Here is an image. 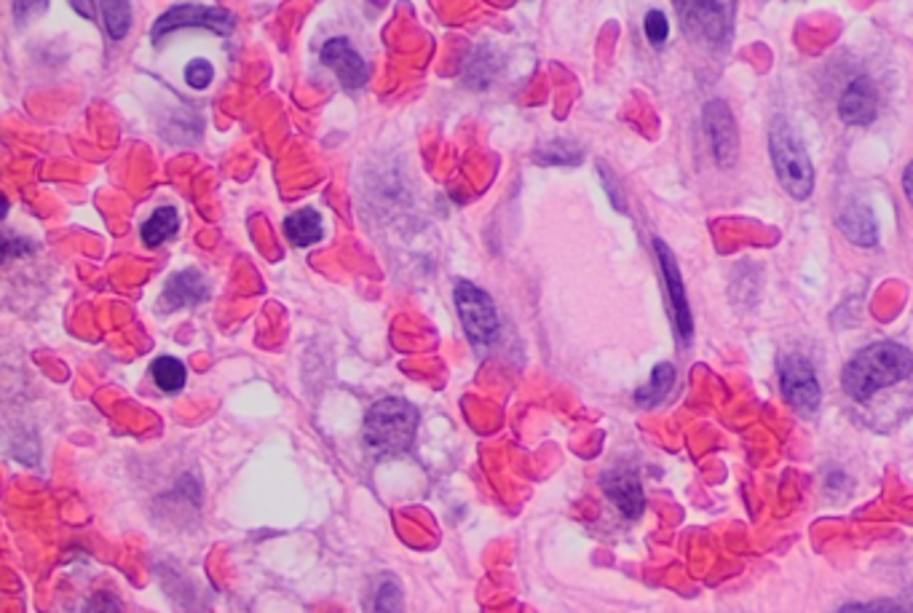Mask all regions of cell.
Returning a JSON list of instances; mask_svg holds the SVG:
<instances>
[{
  "mask_svg": "<svg viewBox=\"0 0 913 613\" xmlns=\"http://www.w3.org/2000/svg\"><path fill=\"white\" fill-rule=\"evenodd\" d=\"M913 376V354L894 341L871 343L857 356H852L841 376V387L852 400L865 402L876 391L894 387Z\"/></svg>",
  "mask_w": 913,
  "mask_h": 613,
  "instance_id": "6da1fadb",
  "label": "cell"
},
{
  "mask_svg": "<svg viewBox=\"0 0 913 613\" xmlns=\"http://www.w3.org/2000/svg\"><path fill=\"white\" fill-rule=\"evenodd\" d=\"M415 431H418V410L407 400H397V396L378 400L367 410L365 426H362L365 445L380 458L407 453Z\"/></svg>",
  "mask_w": 913,
  "mask_h": 613,
  "instance_id": "7a4b0ae2",
  "label": "cell"
},
{
  "mask_svg": "<svg viewBox=\"0 0 913 613\" xmlns=\"http://www.w3.org/2000/svg\"><path fill=\"white\" fill-rule=\"evenodd\" d=\"M769 154L782 188L793 198H799V201L809 198L812 191H815V167H812L809 154L801 145L799 134L782 115L771 124Z\"/></svg>",
  "mask_w": 913,
  "mask_h": 613,
  "instance_id": "3957f363",
  "label": "cell"
},
{
  "mask_svg": "<svg viewBox=\"0 0 913 613\" xmlns=\"http://www.w3.org/2000/svg\"><path fill=\"white\" fill-rule=\"evenodd\" d=\"M455 306H459L461 324H464L470 341L479 352L488 348L499 335V314H496L494 297L470 282H461L455 287Z\"/></svg>",
  "mask_w": 913,
  "mask_h": 613,
  "instance_id": "277c9868",
  "label": "cell"
},
{
  "mask_svg": "<svg viewBox=\"0 0 913 613\" xmlns=\"http://www.w3.org/2000/svg\"><path fill=\"white\" fill-rule=\"evenodd\" d=\"M780 389L788 405L801 416L817 413L819 402H823V389L817 383L815 367L801 354L780 356Z\"/></svg>",
  "mask_w": 913,
  "mask_h": 613,
  "instance_id": "5b68a950",
  "label": "cell"
},
{
  "mask_svg": "<svg viewBox=\"0 0 913 613\" xmlns=\"http://www.w3.org/2000/svg\"><path fill=\"white\" fill-rule=\"evenodd\" d=\"M188 25H198V27H207V30L228 35L233 27H236V16H233L231 11L218 9V5L212 9V5L180 3V5H172L167 14L158 16L150 38H154V44H161L163 35L180 30V27H188Z\"/></svg>",
  "mask_w": 913,
  "mask_h": 613,
  "instance_id": "8992f818",
  "label": "cell"
},
{
  "mask_svg": "<svg viewBox=\"0 0 913 613\" xmlns=\"http://www.w3.org/2000/svg\"><path fill=\"white\" fill-rule=\"evenodd\" d=\"M686 30L702 44L721 46L734 25V3H678Z\"/></svg>",
  "mask_w": 913,
  "mask_h": 613,
  "instance_id": "52a82bcc",
  "label": "cell"
},
{
  "mask_svg": "<svg viewBox=\"0 0 913 613\" xmlns=\"http://www.w3.org/2000/svg\"><path fill=\"white\" fill-rule=\"evenodd\" d=\"M705 132L710 137L716 161L729 167L740 156V134H737L734 115L723 99H710L705 105Z\"/></svg>",
  "mask_w": 913,
  "mask_h": 613,
  "instance_id": "ba28073f",
  "label": "cell"
},
{
  "mask_svg": "<svg viewBox=\"0 0 913 613\" xmlns=\"http://www.w3.org/2000/svg\"><path fill=\"white\" fill-rule=\"evenodd\" d=\"M654 249H657L661 273H665V282H667V292H670L672 319H675V327L683 335V341H689V338H692L694 322H692V308H689V301H686V287H683V279H681V268H678L672 249L667 247L661 238H654Z\"/></svg>",
  "mask_w": 913,
  "mask_h": 613,
  "instance_id": "9c48e42d",
  "label": "cell"
},
{
  "mask_svg": "<svg viewBox=\"0 0 913 613\" xmlns=\"http://www.w3.org/2000/svg\"><path fill=\"white\" fill-rule=\"evenodd\" d=\"M321 65L336 70L338 81L346 89H360L367 81V62L354 51L349 38H332L321 46Z\"/></svg>",
  "mask_w": 913,
  "mask_h": 613,
  "instance_id": "30bf717a",
  "label": "cell"
},
{
  "mask_svg": "<svg viewBox=\"0 0 913 613\" xmlns=\"http://www.w3.org/2000/svg\"><path fill=\"white\" fill-rule=\"evenodd\" d=\"M600 485H602V490H606L608 499L613 501V506H617L624 517L637 519L643 515L646 499H643V488L635 471L611 469L600 477Z\"/></svg>",
  "mask_w": 913,
  "mask_h": 613,
  "instance_id": "8fae6325",
  "label": "cell"
},
{
  "mask_svg": "<svg viewBox=\"0 0 913 613\" xmlns=\"http://www.w3.org/2000/svg\"><path fill=\"white\" fill-rule=\"evenodd\" d=\"M879 110V95L871 78H857L847 86V91L839 99V115L850 126H868L876 119Z\"/></svg>",
  "mask_w": 913,
  "mask_h": 613,
  "instance_id": "7c38bea8",
  "label": "cell"
},
{
  "mask_svg": "<svg viewBox=\"0 0 913 613\" xmlns=\"http://www.w3.org/2000/svg\"><path fill=\"white\" fill-rule=\"evenodd\" d=\"M207 297H209V284H207V279L202 277V271H196V268H185V271L174 273V277L169 279L167 287H163L161 303H167V306H172V308H191V306H198L202 301H207Z\"/></svg>",
  "mask_w": 913,
  "mask_h": 613,
  "instance_id": "4fadbf2b",
  "label": "cell"
},
{
  "mask_svg": "<svg viewBox=\"0 0 913 613\" xmlns=\"http://www.w3.org/2000/svg\"><path fill=\"white\" fill-rule=\"evenodd\" d=\"M836 225L839 231L850 238L857 247H876L879 244V223H876L874 209H868L865 204H850L844 212L836 218Z\"/></svg>",
  "mask_w": 913,
  "mask_h": 613,
  "instance_id": "5bb4252c",
  "label": "cell"
},
{
  "mask_svg": "<svg viewBox=\"0 0 913 613\" xmlns=\"http://www.w3.org/2000/svg\"><path fill=\"white\" fill-rule=\"evenodd\" d=\"M321 214L316 209L306 207L301 212H292L290 218L284 220V236L290 238V244L295 247H312L321 238Z\"/></svg>",
  "mask_w": 913,
  "mask_h": 613,
  "instance_id": "9a60e30c",
  "label": "cell"
},
{
  "mask_svg": "<svg viewBox=\"0 0 913 613\" xmlns=\"http://www.w3.org/2000/svg\"><path fill=\"white\" fill-rule=\"evenodd\" d=\"M672 387H675V367H672L670 361H661V365H657L652 370V378H648L646 387L637 389V394H635L637 405H643V407L659 405V402L670 394Z\"/></svg>",
  "mask_w": 913,
  "mask_h": 613,
  "instance_id": "2e32d148",
  "label": "cell"
},
{
  "mask_svg": "<svg viewBox=\"0 0 913 613\" xmlns=\"http://www.w3.org/2000/svg\"><path fill=\"white\" fill-rule=\"evenodd\" d=\"M178 228H180L178 209L161 207L150 214L148 223L143 225V231L139 233H143V244H148V247H158V244H163L167 238H172L174 233H178Z\"/></svg>",
  "mask_w": 913,
  "mask_h": 613,
  "instance_id": "e0dca14e",
  "label": "cell"
},
{
  "mask_svg": "<svg viewBox=\"0 0 913 613\" xmlns=\"http://www.w3.org/2000/svg\"><path fill=\"white\" fill-rule=\"evenodd\" d=\"M150 376H154L156 387L163 391V394H174V391H183L185 381H188V372H185V365L174 356H158L150 367Z\"/></svg>",
  "mask_w": 913,
  "mask_h": 613,
  "instance_id": "ac0fdd59",
  "label": "cell"
},
{
  "mask_svg": "<svg viewBox=\"0 0 913 613\" xmlns=\"http://www.w3.org/2000/svg\"><path fill=\"white\" fill-rule=\"evenodd\" d=\"M102 14L110 38H124L129 27H132V5L124 3V0H110V3H102Z\"/></svg>",
  "mask_w": 913,
  "mask_h": 613,
  "instance_id": "d6986e66",
  "label": "cell"
},
{
  "mask_svg": "<svg viewBox=\"0 0 913 613\" xmlns=\"http://www.w3.org/2000/svg\"><path fill=\"white\" fill-rule=\"evenodd\" d=\"M643 27H646V38L652 46H661L667 40V35H670V22H667V16L661 14L659 9L648 11L646 20H643Z\"/></svg>",
  "mask_w": 913,
  "mask_h": 613,
  "instance_id": "ffe728a7",
  "label": "cell"
},
{
  "mask_svg": "<svg viewBox=\"0 0 913 613\" xmlns=\"http://www.w3.org/2000/svg\"><path fill=\"white\" fill-rule=\"evenodd\" d=\"M373 605H376V611H400V605H402L400 584H397L394 579H384V584L378 587V594H376V600H373Z\"/></svg>",
  "mask_w": 913,
  "mask_h": 613,
  "instance_id": "44dd1931",
  "label": "cell"
},
{
  "mask_svg": "<svg viewBox=\"0 0 913 613\" xmlns=\"http://www.w3.org/2000/svg\"><path fill=\"white\" fill-rule=\"evenodd\" d=\"M215 78V68L209 65L207 60H193L188 68H185V81H188L191 89H207Z\"/></svg>",
  "mask_w": 913,
  "mask_h": 613,
  "instance_id": "7402d4cb",
  "label": "cell"
},
{
  "mask_svg": "<svg viewBox=\"0 0 913 613\" xmlns=\"http://www.w3.org/2000/svg\"><path fill=\"white\" fill-rule=\"evenodd\" d=\"M903 191H905V196H909V201H911V207H913V163H909V167H905Z\"/></svg>",
  "mask_w": 913,
  "mask_h": 613,
  "instance_id": "603a6c76",
  "label": "cell"
},
{
  "mask_svg": "<svg viewBox=\"0 0 913 613\" xmlns=\"http://www.w3.org/2000/svg\"><path fill=\"white\" fill-rule=\"evenodd\" d=\"M73 9H78V14H86L89 20L95 16V11H92V3H73Z\"/></svg>",
  "mask_w": 913,
  "mask_h": 613,
  "instance_id": "cb8c5ba5",
  "label": "cell"
}]
</instances>
